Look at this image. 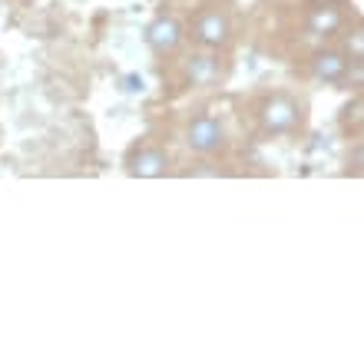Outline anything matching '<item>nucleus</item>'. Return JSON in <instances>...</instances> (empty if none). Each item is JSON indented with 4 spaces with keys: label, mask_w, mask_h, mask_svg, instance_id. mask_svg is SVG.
Returning a JSON list of instances; mask_svg holds the SVG:
<instances>
[{
    "label": "nucleus",
    "mask_w": 364,
    "mask_h": 364,
    "mask_svg": "<svg viewBox=\"0 0 364 364\" xmlns=\"http://www.w3.org/2000/svg\"><path fill=\"white\" fill-rule=\"evenodd\" d=\"M259 126L265 136H295L305 126V106L288 93H272L259 106Z\"/></svg>",
    "instance_id": "obj_1"
},
{
    "label": "nucleus",
    "mask_w": 364,
    "mask_h": 364,
    "mask_svg": "<svg viewBox=\"0 0 364 364\" xmlns=\"http://www.w3.org/2000/svg\"><path fill=\"white\" fill-rule=\"evenodd\" d=\"M189 37L199 50H215V53L229 50L232 40H235V27H232L229 10L212 7V4L209 7H202L189 23Z\"/></svg>",
    "instance_id": "obj_2"
},
{
    "label": "nucleus",
    "mask_w": 364,
    "mask_h": 364,
    "mask_svg": "<svg viewBox=\"0 0 364 364\" xmlns=\"http://www.w3.org/2000/svg\"><path fill=\"white\" fill-rule=\"evenodd\" d=\"M186 146L189 153L196 156H219L225 146H229V136H225V126L215 119V116H196L186 126Z\"/></svg>",
    "instance_id": "obj_3"
},
{
    "label": "nucleus",
    "mask_w": 364,
    "mask_h": 364,
    "mask_svg": "<svg viewBox=\"0 0 364 364\" xmlns=\"http://www.w3.org/2000/svg\"><path fill=\"white\" fill-rule=\"evenodd\" d=\"M222 77H225V67H222L215 50H199V53H189L182 60V83L192 90L215 87Z\"/></svg>",
    "instance_id": "obj_4"
},
{
    "label": "nucleus",
    "mask_w": 364,
    "mask_h": 364,
    "mask_svg": "<svg viewBox=\"0 0 364 364\" xmlns=\"http://www.w3.org/2000/svg\"><path fill=\"white\" fill-rule=\"evenodd\" d=\"M345 23H348V14L341 10L338 0H318L315 7L308 10V17H305V30L311 33V37H318V40L338 37V33L345 30Z\"/></svg>",
    "instance_id": "obj_5"
},
{
    "label": "nucleus",
    "mask_w": 364,
    "mask_h": 364,
    "mask_svg": "<svg viewBox=\"0 0 364 364\" xmlns=\"http://www.w3.org/2000/svg\"><path fill=\"white\" fill-rule=\"evenodd\" d=\"M182 40H186V27L176 17H169V14H159L146 27V43H149V50L156 57H173L176 50L182 47Z\"/></svg>",
    "instance_id": "obj_6"
},
{
    "label": "nucleus",
    "mask_w": 364,
    "mask_h": 364,
    "mask_svg": "<svg viewBox=\"0 0 364 364\" xmlns=\"http://www.w3.org/2000/svg\"><path fill=\"white\" fill-rule=\"evenodd\" d=\"M126 173L136 179H163L169 173V153L159 146H139L126 156Z\"/></svg>",
    "instance_id": "obj_7"
},
{
    "label": "nucleus",
    "mask_w": 364,
    "mask_h": 364,
    "mask_svg": "<svg viewBox=\"0 0 364 364\" xmlns=\"http://www.w3.org/2000/svg\"><path fill=\"white\" fill-rule=\"evenodd\" d=\"M348 63H351V60L338 47L318 50L315 57H311V77H315L318 83H325V87H341V80H345V73H348Z\"/></svg>",
    "instance_id": "obj_8"
},
{
    "label": "nucleus",
    "mask_w": 364,
    "mask_h": 364,
    "mask_svg": "<svg viewBox=\"0 0 364 364\" xmlns=\"http://www.w3.org/2000/svg\"><path fill=\"white\" fill-rule=\"evenodd\" d=\"M341 53H345L348 60H364V30L355 27V30H348L345 37H341Z\"/></svg>",
    "instance_id": "obj_9"
},
{
    "label": "nucleus",
    "mask_w": 364,
    "mask_h": 364,
    "mask_svg": "<svg viewBox=\"0 0 364 364\" xmlns=\"http://www.w3.org/2000/svg\"><path fill=\"white\" fill-rule=\"evenodd\" d=\"M355 176H361V146H355Z\"/></svg>",
    "instance_id": "obj_10"
}]
</instances>
